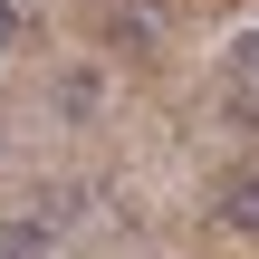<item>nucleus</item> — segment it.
Wrapping results in <instances>:
<instances>
[{"instance_id": "nucleus-1", "label": "nucleus", "mask_w": 259, "mask_h": 259, "mask_svg": "<svg viewBox=\"0 0 259 259\" xmlns=\"http://www.w3.org/2000/svg\"><path fill=\"white\" fill-rule=\"evenodd\" d=\"M221 221H231L240 240H259V163H240V173L221 183Z\"/></svg>"}, {"instance_id": "nucleus-2", "label": "nucleus", "mask_w": 259, "mask_h": 259, "mask_svg": "<svg viewBox=\"0 0 259 259\" xmlns=\"http://www.w3.org/2000/svg\"><path fill=\"white\" fill-rule=\"evenodd\" d=\"M96 96H106L96 67H67V77H58V115H96Z\"/></svg>"}, {"instance_id": "nucleus-3", "label": "nucleus", "mask_w": 259, "mask_h": 259, "mask_svg": "<svg viewBox=\"0 0 259 259\" xmlns=\"http://www.w3.org/2000/svg\"><path fill=\"white\" fill-rule=\"evenodd\" d=\"M48 250V221H10V231H0V259H38Z\"/></svg>"}, {"instance_id": "nucleus-4", "label": "nucleus", "mask_w": 259, "mask_h": 259, "mask_svg": "<svg viewBox=\"0 0 259 259\" xmlns=\"http://www.w3.org/2000/svg\"><path fill=\"white\" fill-rule=\"evenodd\" d=\"M231 125H240V135H259V96H250V87L231 96Z\"/></svg>"}, {"instance_id": "nucleus-5", "label": "nucleus", "mask_w": 259, "mask_h": 259, "mask_svg": "<svg viewBox=\"0 0 259 259\" xmlns=\"http://www.w3.org/2000/svg\"><path fill=\"white\" fill-rule=\"evenodd\" d=\"M240 87L259 96V38H240Z\"/></svg>"}, {"instance_id": "nucleus-6", "label": "nucleus", "mask_w": 259, "mask_h": 259, "mask_svg": "<svg viewBox=\"0 0 259 259\" xmlns=\"http://www.w3.org/2000/svg\"><path fill=\"white\" fill-rule=\"evenodd\" d=\"M10 38H19V19H10V10H0V48H10Z\"/></svg>"}]
</instances>
